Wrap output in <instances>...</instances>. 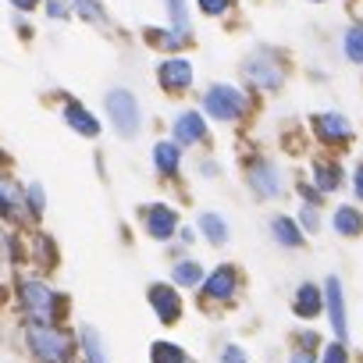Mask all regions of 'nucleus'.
<instances>
[{
    "mask_svg": "<svg viewBox=\"0 0 363 363\" xmlns=\"http://www.w3.org/2000/svg\"><path fill=\"white\" fill-rule=\"evenodd\" d=\"M18 310L29 317V324H61L68 317V296L50 289L43 278H18Z\"/></svg>",
    "mask_w": 363,
    "mask_h": 363,
    "instance_id": "obj_1",
    "label": "nucleus"
},
{
    "mask_svg": "<svg viewBox=\"0 0 363 363\" xmlns=\"http://www.w3.org/2000/svg\"><path fill=\"white\" fill-rule=\"evenodd\" d=\"M26 345L40 363H75V342L61 324H26Z\"/></svg>",
    "mask_w": 363,
    "mask_h": 363,
    "instance_id": "obj_2",
    "label": "nucleus"
},
{
    "mask_svg": "<svg viewBox=\"0 0 363 363\" xmlns=\"http://www.w3.org/2000/svg\"><path fill=\"white\" fill-rule=\"evenodd\" d=\"M104 111H107V118H111V125H114V132H118L121 139L139 135V128H143V111H139V100H135L128 89H111V93L104 96Z\"/></svg>",
    "mask_w": 363,
    "mask_h": 363,
    "instance_id": "obj_3",
    "label": "nucleus"
},
{
    "mask_svg": "<svg viewBox=\"0 0 363 363\" xmlns=\"http://www.w3.org/2000/svg\"><path fill=\"white\" fill-rule=\"evenodd\" d=\"M246 107H250L246 93L228 86V82H218L203 93V114L214 118V121H239L246 114Z\"/></svg>",
    "mask_w": 363,
    "mask_h": 363,
    "instance_id": "obj_4",
    "label": "nucleus"
},
{
    "mask_svg": "<svg viewBox=\"0 0 363 363\" xmlns=\"http://www.w3.org/2000/svg\"><path fill=\"white\" fill-rule=\"evenodd\" d=\"M242 171H246V186H250L260 200H274V196L285 193L281 171H278V164H274L271 157H250V160L242 164Z\"/></svg>",
    "mask_w": 363,
    "mask_h": 363,
    "instance_id": "obj_5",
    "label": "nucleus"
},
{
    "mask_svg": "<svg viewBox=\"0 0 363 363\" xmlns=\"http://www.w3.org/2000/svg\"><path fill=\"white\" fill-rule=\"evenodd\" d=\"M242 289V274L235 264H221L218 271H211L203 281H200V292H203V303L207 306H225L239 296Z\"/></svg>",
    "mask_w": 363,
    "mask_h": 363,
    "instance_id": "obj_6",
    "label": "nucleus"
},
{
    "mask_svg": "<svg viewBox=\"0 0 363 363\" xmlns=\"http://www.w3.org/2000/svg\"><path fill=\"white\" fill-rule=\"evenodd\" d=\"M242 75H246V82H250L253 89H264V93H274V89H281V82H285V68L274 61L271 50H257V54L242 65Z\"/></svg>",
    "mask_w": 363,
    "mask_h": 363,
    "instance_id": "obj_7",
    "label": "nucleus"
},
{
    "mask_svg": "<svg viewBox=\"0 0 363 363\" xmlns=\"http://www.w3.org/2000/svg\"><path fill=\"white\" fill-rule=\"evenodd\" d=\"M157 82H160V89L164 93H171V96H182V93H189V86H193V61L189 57H164L160 65H157Z\"/></svg>",
    "mask_w": 363,
    "mask_h": 363,
    "instance_id": "obj_8",
    "label": "nucleus"
},
{
    "mask_svg": "<svg viewBox=\"0 0 363 363\" xmlns=\"http://www.w3.org/2000/svg\"><path fill=\"white\" fill-rule=\"evenodd\" d=\"M313 135L324 143V146H335V150H345L352 143V125L335 114V111H324V114H313Z\"/></svg>",
    "mask_w": 363,
    "mask_h": 363,
    "instance_id": "obj_9",
    "label": "nucleus"
},
{
    "mask_svg": "<svg viewBox=\"0 0 363 363\" xmlns=\"http://www.w3.org/2000/svg\"><path fill=\"white\" fill-rule=\"evenodd\" d=\"M146 299H150V306H153V313H157V320L160 324H178L182 320V296H178V289L174 285H150V292H146Z\"/></svg>",
    "mask_w": 363,
    "mask_h": 363,
    "instance_id": "obj_10",
    "label": "nucleus"
},
{
    "mask_svg": "<svg viewBox=\"0 0 363 363\" xmlns=\"http://www.w3.org/2000/svg\"><path fill=\"white\" fill-rule=\"evenodd\" d=\"M143 228H146L150 239L167 242V239L178 232V214H174V207H167V203H150V207H143Z\"/></svg>",
    "mask_w": 363,
    "mask_h": 363,
    "instance_id": "obj_11",
    "label": "nucleus"
},
{
    "mask_svg": "<svg viewBox=\"0 0 363 363\" xmlns=\"http://www.w3.org/2000/svg\"><path fill=\"white\" fill-rule=\"evenodd\" d=\"M171 132H174V143L178 146H200V143H207V118L200 114V111H182L178 118H174V125H171Z\"/></svg>",
    "mask_w": 363,
    "mask_h": 363,
    "instance_id": "obj_12",
    "label": "nucleus"
},
{
    "mask_svg": "<svg viewBox=\"0 0 363 363\" xmlns=\"http://www.w3.org/2000/svg\"><path fill=\"white\" fill-rule=\"evenodd\" d=\"M324 310H328V320H331V331L338 335V342L349 335V320H345V292H342V281L331 274L324 281Z\"/></svg>",
    "mask_w": 363,
    "mask_h": 363,
    "instance_id": "obj_13",
    "label": "nucleus"
},
{
    "mask_svg": "<svg viewBox=\"0 0 363 363\" xmlns=\"http://www.w3.org/2000/svg\"><path fill=\"white\" fill-rule=\"evenodd\" d=\"M292 310H296V317H303V320L320 317V310H324V296H320V289L310 285V281H303V285L296 289V296H292Z\"/></svg>",
    "mask_w": 363,
    "mask_h": 363,
    "instance_id": "obj_14",
    "label": "nucleus"
},
{
    "mask_svg": "<svg viewBox=\"0 0 363 363\" xmlns=\"http://www.w3.org/2000/svg\"><path fill=\"white\" fill-rule=\"evenodd\" d=\"M65 125H68L72 132L86 135V139H96V135H100V121H96L82 104H75V100H68V104H65Z\"/></svg>",
    "mask_w": 363,
    "mask_h": 363,
    "instance_id": "obj_15",
    "label": "nucleus"
},
{
    "mask_svg": "<svg viewBox=\"0 0 363 363\" xmlns=\"http://www.w3.org/2000/svg\"><path fill=\"white\" fill-rule=\"evenodd\" d=\"M313 189H317L320 196H328V193L342 189V164H338V160L320 157V160L313 164Z\"/></svg>",
    "mask_w": 363,
    "mask_h": 363,
    "instance_id": "obj_16",
    "label": "nucleus"
},
{
    "mask_svg": "<svg viewBox=\"0 0 363 363\" xmlns=\"http://www.w3.org/2000/svg\"><path fill=\"white\" fill-rule=\"evenodd\" d=\"M153 167H157L164 178H178V171H182V146H178L174 139L157 143V146H153Z\"/></svg>",
    "mask_w": 363,
    "mask_h": 363,
    "instance_id": "obj_17",
    "label": "nucleus"
},
{
    "mask_svg": "<svg viewBox=\"0 0 363 363\" xmlns=\"http://www.w3.org/2000/svg\"><path fill=\"white\" fill-rule=\"evenodd\" d=\"M331 225H335V232H338L342 239H356V235L363 232V214H359V207L342 203V207L331 214Z\"/></svg>",
    "mask_w": 363,
    "mask_h": 363,
    "instance_id": "obj_18",
    "label": "nucleus"
},
{
    "mask_svg": "<svg viewBox=\"0 0 363 363\" xmlns=\"http://www.w3.org/2000/svg\"><path fill=\"white\" fill-rule=\"evenodd\" d=\"M196 228L203 232V239H207L211 246H225V242H228V221H225L221 214H214V211L200 214V225H196Z\"/></svg>",
    "mask_w": 363,
    "mask_h": 363,
    "instance_id": "obj_19",
    "label": "nucleus"
},
{
    "mask_svg": "<svg viewBox=\"0 0 363 363\" xmlns=\"http://www.w3.org/2000/svg\"><path fill=\"white\" fill-rule=\"evenodd\" d=\"M271 232H274V242L285 246V250H299L303 246V228L292 218H274L271 221Z\"/></svg>",
    "mask_w": 363,
    "mask_h": 363,
    "instance_id": "obj_20",
    "label": "nucleus"
},
{
    "mask_svg": "<svg viewBox=\"0 0 363 363\" xmlns=\"http://www.w3.org/2000/svg\"><path fill=\"white\" fill-rule=\"evenodd\" d=\"M79 349L86 356V363H107V349H104V338L96 335V328H79Z\"/></svg>",
    "mask_w": 363,
    "mask_h": 363,
    "instance_id": "obj_21",
    "label": "nucleus"
},
{
    "mask_svg": "<svg viewBox=\"0 0 363 363\" xmlns=\"http://www.w3.org/2000/svg\"><path fill=\"white\" fill-rule=\"evenodd\" d=\"M171 281H174L178 289H196V285L203 281V267H200L196 260H174Z\"/></svg>",
    "mask_w": 363,
    "mask_h": 363,
    "instance_id": "obj_22",
    "label": "nucleus"
},
{
    "mask_svg": "<svg viewBox=\"0 0 363 363\" xmlns=\"http://www.w3.org/2000/svg\"><path fill=\"white\" fill-rule=\"evenodd\" d=\"M150 359H153V363H189V352L182 349L178 342L160 338V342H153V345H150Z\"/></svg>",
    "mask_w": 363,
    "mask_h": 363,
    "instance_id": "obj_23",
    "label": "nucleus"
},
{
    "mask_svg": "<svg viewBox=\"0 0 363 363\" xmlns=\"http://www.w3.org/2000/svg\"><path fill=\"white\" fill-rule=\"evenodd\" d=\"M22 214V193L18 189H11L4 178H0V218L4 221H15Z\"/></svg>",
    "mask_w": 363,
    "mask_h": 363,
    "instance_id": "obj_24",
    "label": "nucleus"
},
{
    "mask_svg": "<svg viewBox=\"0 0 363 363\" xmlns=\"http://www.w3.org/2000/svg\"><path fill=\"white\" fill-rule=\"evenodd\" d=\"M167 15H171L174 36L189 40V11H186V0H167Z\"/></svg>",
    "mask_w": 363,
    "mask_h": 363,
    "instance_id": "obj_25",
    "label": "nucleus"
},
{
    "mask_svg": "<svg viewBox=\"0 0 363 363\" xmlns=\"http://www.w3.org/2000/svg\"><path fill=\"white\" fill-rule=\"evenodd\" d=\"M342 50H345L349 61L363 65V26H352V29L342 36Z\"/></svg>",
    "mask_w": 363,
    "mask_h": 363,
    "instance_id": "obj_26",
    "label": "nucleus"
},
{
    "mask_svg": "<svg viewBox=\"0 0 363 363\" xmlns=\"http://www.w3.org/2000/svg\"><path fill=\"white\" fill-rule=\"evenodd\" d=\"M26 207H29V214L40 221L43 218V211H47V196H43V186H40V182H33V186L26 189V200H22Z\"/></svg>",
    "mask_w": 363,
    "mask_h": 363,
    "instance_id": "obj_27",
    "label": "nucleus"
},
{
    "mask_svg": "<svg viewBox=\"0 0 363 363\" xmlns=\"http://www.w3.org/2000/svg\"><path fill=\"white\" fill-rule=\"evenodd\" d=\"M72 11L82 15L86 22H107V15H104V8L96 4V0H72Z\"/></svg>",
    "mask_w": 363,
    "mask_h": 363,
    "instance_id": "obj_28",
    "label": "nucleus"
},
{
    "mask_svg": "<svg viewBox=\"0 0 363 363\" xmlns=\"http://www.w3.org/2000/svg\"><path fill=\"white\" fill-rule=\"evenodd\" d=\"M320 363H349L345 342H331V345H324V352H320Z\"/></svg>",
    "mask_w": 363,
    "mask_h": 363,
    "instance_id": "obj_29",
    "label": "nucleus"
},
{
    "mask_svg": "<svg viewBox=\"0 0 363 363\" xmlns=\"http://www.w3.org/2000/svg\"><path fill=\"white\" fill-rule=\"evenodd\" d=\"M296 225L306 228V232H317V228H320V211H317V207H303V214H299Z\"/></svg>",
    "mask_w": 363,
    "mask_h": 363,
    "instance_id": "obj_30",
    "label": "nucleus"
},
{
    "mask_svg": "<svg viewBox=\"0 0 363 363\" xmlns=\"http://www.w3.org/2000/svg\"><path fill=\"white\" fill-rule=\"evenodd\" d=\"M218 359H221V363H250V356H246L242 345H225Z\"/></svg>",
    "mask_w": 363,
    "mask_h": 363,
    "instance_id": "obj_31",
    "label": "nucleus"
},
{
    "mask_svg": "<svg viewBox=\"0 0 363 363\" xmlns=\"http://www.w3.org/2000/svg\"><path fill=\"white\" fill-rule=\"evenodd\" d=\"M232 4H235V0H200V11L214 18V15H225Z\"/></svg>",
    "mask_w": 363,
    "mask_h": 363,
    "instance_id": "obj_32",
    "label": "nucleus"
},
{
    "mask_svg": "<svg viewBox=\"0 0 363 363\" xmlns=\"http://www.w3.org/2000/svg\"><path fill=\"white\" fill-rule=\"evenodd\" d=\"M299 196H306V207H317V211H320V203H324V196H320L313 186H306V182H299Z\"/></svg>",
    "mask_w": 363,
    "mask_h": 363,
    "instance_id": "obj_33",
    "label": "nucleus"
},
{
    "mask_svg": "<svg viewBox=\"0 0 363 363\" xmlns=\"http://www.w3.org/2000/svg\"><path fill=\"white\" fill-rule=\"evenodd\" d=\"M292 363H317V359H313V349L296 345V349H292Z\"/></svg>",
    "mask_w": 363,
    "mask_h": 363,
    "instance_id": "obj_34",
    "label": "nucleus"
},
{
    "mask_svg": "<svg viewBox=\"0 0 363 363\" xmlns=\"http://www.w3.org/2000/svg\"><path fill=\"white\" fill-rule=\"evenodd\" d=\"M47 11L54 18H68V8H65V0H47Z\"/></svg>",
    "mask_w": 363,
    "mask_h": 363,
    "instance_id": "obj_35",
    "label": "nucleus"
},
{
    "mask_svg": "<svg viewBox=\"0 0 363 363\" xmlns=\"http://www.w3.org/2000/svg\"><path fill=\"white\" fill-rule=\"evenodd\" d=\"M352 193H356V200H363V160H359V167L352 174Z\"/></svg>",
    "mask_w": 363,
    "mask_h": 363,
    "instance_id": "obj_36",
    "label": "nucleus"
},
{
    "mask_svg": "<svg viewBox=\"0 0 363 363\" xmlns=\"http://www.w3.org/2000/svg\"><path fill=\"white\" fill-rule=\"evenodd\" d=\"M11 4H15L18 11H36V8L43 4V0H11Z\"/></svg>",
    "mask_w": 363,
    "mask_h": 363,
    "instance_id": "obj_37",
    "label": "nucleus"
},
{
    "mask_svg": "<svg viewBox=\"0 0 363 363\" xmlns=\"http://www.w3.org/2000/svg\"><path fill=\"white\" fill-rule=\"evenodd\" d=\"M313 4H320V0H313Z\"/></svg>",
    "mask_w": 363,
    "mask_h": 363,
    "instance_id": "obj_38",
    "label": "nucleus"
}]
</instances>
